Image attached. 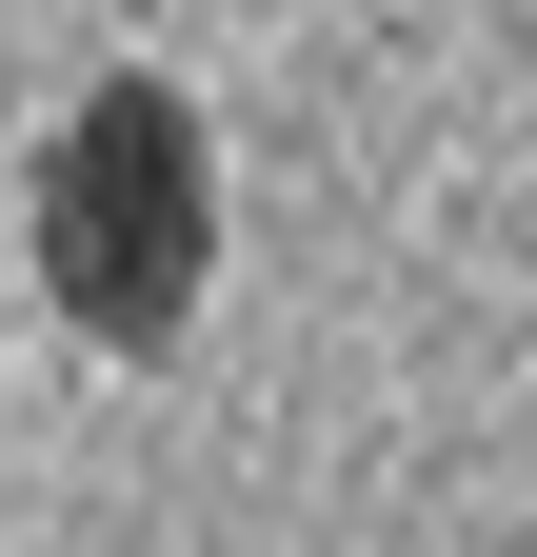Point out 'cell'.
I'll return each instance as SVG.
<instances>
[{"mask_svg": "<svg viewBox=\"0 0 537 557\" xmlns=\"http://www.w3.org/2000/svg\"><path fill=\"white\" fill-rule=\"evenodd\" d=\"M199 278H220V139L179 81H100L40 139V299L100 359H179Z\"/></svg>", "mask_w": 537, "mask_h": 557, "instance_id": "obj_1", "label": "cell"}]
</instances>
